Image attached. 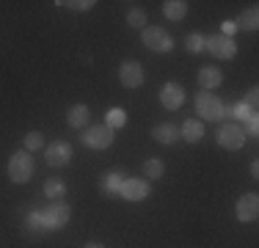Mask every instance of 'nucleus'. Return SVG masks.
<instances>
[{
  "label": "nucleus",
  "mask_w": 259,
  "mask_h": 248,
  "mask_svg": "<svg viewBox=\"0 0 259 248\" xmlns=\"http://www.w3.org/2000/svg\"><path fill=\"white\" fill-rule=\"evenodd\" d=\"M234 25H237V28H245V30H256L259 28V9H256V6H251L248 11L240 14V20Z\"/></svg>",
  "instance_id": "19"
},
{
  "label": "nucleus",
  "mask_w": 259,
  "mask_h": 248,
  "mask_svg": "<svg viewBox=\"0 0 259 248\" xmlns=\"http://www.w3.org/2000/svg\"><path fill=\"white\" fill-rule=\"evenodd\" d=\"M55 6H66V9H72V11H91L97 3H94V0H66V3H64V0H58Z\"/></svg>",
  "instance_id": "26"
},
{
  "label": "nucleus",
  "mask_w": 259,
  "mask_h": 248,
  "mask_svg": "<svg viewBox=\"0 0 259 248\" xmlns=\"http://www.w3.org/2000/svg\"><path fill=\"white\" fill-rule=\"evenodd\" d=\"M251 116H256V113H251V110H248V105H245V102H237V105H234V110H232V119L248 121Z\"/></svg>",
  "instance_id": "27"
},
{
  "label": "nucleus",
  "mask_w": 259,
  "mask_h": 248,
  "mask_svg": "<svg viewBox=\"0 0 259 248\" xmlns=\"http://www.w3.org/2000/svg\"><path fill=\"white\" fill-rule=\"evenodd\" d=\"M196 113L204 121H221V116H224V102L215 94H209V91H201V94H196Z\"/></svg>",
  "instance_id": "5"
},
{
  "label": "nucleus",
  "mask_w": 259,
  "mask_h": 248,
  "mask_svg": "<svg viewBox=\"0 0 259 248\" xmlns=\"http://www.w3.org/2000/svg\"><path fill=\"white\" fill-rule=\"evenodd\" d=\"M180 135L188 141V144H199V141L204 138V124H201L199 119H188L180 127Z\"/></svg>",
  "instance_id": "15"
},
{
  "label": "nucleus",
  "mask_w": 259,
  "mask_h": 248,
  "mask_svg": "<svg viewBox=\"0 0 259 248\" xmlns=\"http://www.w3.org/2000/svg\"><path fill=\"white\" fill-rule=\"evenodd\" d=\"M105 124H108L110 130H119V127H124L127 124V113L121 108H110L108 113H105Z\"/></svg>",
  "instance_id": "22"
},
{
  "label": "nucleus",
  "mask_w": 259,
  "mask_h": 248,
  "mask_svg": "<svg viewBox=\"0 0 259 248\" xmlns=\"http://www.w3.org/2000/svg\"><path fill=\"white\" fill-rule=\"evenodd\" d=\"M127 25L135 30H144L146 28V11L144 9H130L127 11Z\"/></svg>",
  "instance_id": "23"
},
{
  "label": "nucleus",
  "mask_w": 259,
  "mask_h": 248,
  "mask_svg": "<svg viewBox=\"0 0 259 248\" xmlns=\"http://www.w3.org/2000/svg\"><path fill=\"white\" fill-rule=\"evenodd\" d=\"M245 105H248L251 113H256V105H259V89H256V86H251V89H248V94H245Z\"/></svg>",
  "instance_id": "28"
},
{
  "label": "nucleus",
  "mask_w": 259,
  "mask_h": 248,
  "mask_svg": "<svg viewBox=\"0 0 259 248\" xmlns=\"http://www.w3.org/2000/svg\"><path fill=\"white\" fill-rule=\"evenodd\" d=\"M221 83H224V74H221V69H215V66H204V69H199V86L204 91L218 89Z\"/></svg>",
  "instance_id": "16"
},
{
  "label": "nucleus",
  "mask_w": 259,
  "mask_h": 248,
  "mask_svg": "<svg viewBox=\"0 0 259 248\" xmlns=\"http://www.w3.org/2000/svg\"><path fill=\"white\" fill-rule=\"evenodd\" d=\"M215 138H218V144L224 146V149H229V152H237V149H243L245 138H248V133L243 130V124L226 121V124H221V127H218Z\"/></svg>",
  "instance_id": "1"
},
{
  "label": "nucleus",
  "mask_w": 259,
  "mask_h": 248,
  "mask_svg": "<svg viewBox=\"0 0 259 248\" xmlns=\"http://www.w3.org/2000/svg\"><path fill=\"white\" fill-rule=\"evenodd\" d=\"M83 144L89 149L102 152V149H108L110 144H113V130H110L108 124H91V127L83 133Z\"/></svg>",
  "instance_id": "6"
},
{
  "label": "nucleus",
  "mask_w": 259,
  "mask_h": 248,
  "mask_svg": "<svg viewBox=\"0 0 259 248\" xmlns=\"http://www.w3.org/2000/svg\"><path fill=\"white\" fill-rule=\"evenodd\" d=\"M204 53H212L221 61H229L237 53V45H234V39H229L224 33H209L204 36Z\"/></svg>",
  "instance_id": "4"
},
{
  "label": "nucleus",
  "mask_w": 259,
  "mask_h": 248,
  "mask_svg": "<svg viewBox=\"0 0 259 248\" xmlns=\"http://www.w3.org/2000/svg\"><path fill=\"white\" fill-rule=\"evenodd\" d=\"M89 116H91L89 105L77 102V105H72V108L66 110V124L75 127V130H83V127H89Z\"/></svg>",
  "instance_id": "13"
},
{
  "label": "nucleus",
  "mask_w": 259,
  "mask_h": 248,
  "mask_svg": "<svg viewBox=\"0 0 259 248\" xmlns=\"http://www.w3.org/2000/svg\"><path fill=\"white\" fill-rule=\"evenodd\" d=\"M234 215L240 223H254L259 218V196L256 193H243L234 204Z\"/></svg>",
  "instance_id": "8"
},
{
  "label": "nucleus",
  "mask_w": 259,
  "mask_h": 248,
  "mask_svg": "<svg viewBox=\"0 0 259 248\" xmlns=\"http://www.w3.org/2000/svg\"><path fill=\"white\" fill-rule=\"evenodd\" d=\"M144 174H146V179H160L165 174V163L160 157H149L144 163Z\"/></svg>",
  "instance_id": "21"
},
{
  "label": "nucleus",
  "mask_w": 259,
  "mask_h": 248,
  "mask_svg": "<svg viewBox=\"0 0 259 248\" xmlns=\"http://www.w3.org/2000/svg\"><path fill=\"white\" fill-rule=\"evenodd\" d=\"M163 14L168 17V20L180 22V20H185V14H188V3H185V0H165Z\"/></svg>",
  "instance_id": "17"
},
{
  "label": "nucleus",
  "mask_w": 259,
  "mask_h": 248,
  "mask_svg": "<svg viewBox=\"0 0 259 248\" xmlns=\"http://www.w3.org/2000/svg\"><path fill=\"white\" fill-rule=\"evenodd\" d=\"M185 47H188V53H193V55L204 53V36H201V33H190L188 39H185Z\"/></svg>",
  "instance_id": "25"
},
{
  "label": "nucleus",
  "mask_w": 259,
  "mask_h": 248,
  "mask_svg": "<svg viewBox=\"0 0 259 248\" xmlns=\"http://www.w3.org/2000/svg\"><path fill=\"white\" fill-rule=\"evenodd\" d=\"M256 130H259V119H256V116H251V119H248V130H245V133L256 135Z\"/></svg>",
  "instance_id": "31"
},
{
  "label": "nucleus",
  "mask_w": 259,
  "mask_h": 248,
  "mask_svg": "<svg viewBox=\"0 0 259 248\" xmlns=\"http://www.w3.org/2000/svg\"><path fill=\"white\" fill-rule=\"evenodd\" d=\"M83 248H105V245H102V243H85Z\"/></svg>",
  "instance_id": "33"
},
{
  "label": "nucleus",
  "mask_w": 259,
  "mask_h": 248,
  "mask_svg": "<svg viewBox=\"0 0 259 248\" xmlns=\"http://www.w3.org/2000/svg\"><path fill=\"white\" fill-rule=\"evenodd\" d=\"M119 83L124 86V89H138V86H144V66H141L138 61H124V64L119 66Z\"/></svg>",
  "instance_id": "9"
},
{
  "label": "nucleus",
  "mask_w": 259,
  "mask_h": 248,
  "mask_svg": "<svg viewBox=\"0 0 259 248\" xmlns=\"http://www.w3.org/2000/svg\"><path fill=\"white\" fill-rule=\"evenodd\" d=\"M45 146V135L39 133V130H30L25 135V152H36V149Z\"/></svg>",
  "instance_id": "24"
},
{
  "label": "nucleus",
  "mask_w": 259,
  "mask_h": 248,
  "mask_svg": "<svg viewBox=\"0 0 259 248\" xmlns=\"http://www.w3.org/2000/svg\"><path fill=\"white\" fill-rule=\"evenodd\" d=\"M127 177H121L119 171H110V174H102V190L110 196H116L121 190V182H124Z\"/></svg>",
  "instance_id": "18"
},
{
  "label": "nucleus",
  "mask_w": 259,
  "mask_h": 248,
  "mask_svg": "<svg viewBox=\"0 0 259 248\" xmlns=\"http://www.w3.org/2000/svg\"><path fill=\"white\" fill-rule=\"evenodd\" d=\"M45 160L50 169H61V166H66L72 160V146L66 141H53L45 152Z\"/></svg>",
  "instance_id": "10"
},
{
  "label": "nucleus",
  "mask_w": 259,
  "mask_h": 248,
  "mask_svg": "<svg viewBox=\"0 0 259 248\" xmlns=\"http://www.w3.org/2000/svg\"><path fill=\"white\" fill-rule=\"evenodd\" d=\"M152 138H155L157 144H163V146H171L177 138H180V130H177V124L163 121V124H155V130H152Z\"/></svg>",
  "instance_id": "14"
},
{
  "label": "nucleus",
  "mask_w": 259,
  "mask_h": 248,
  "mask_svg": "<svg viewBox=\"0 0 259 248\" xmlns=\"http://www.w3.org/2000/svg\"><path fill=\"white\" fill-rule=\"evenodd\" d=\"M33 177V157L30 152H14L9 160V179L17 185H25Z\"/></svg>",
  "instance_id": "2"
},
{
  "label": "nucleus",
  "mask_w": 259,
  "mask_h": 248,
  "mask_svg": "<svg viewBox=\"0 0 259 248\" xmlns=\"http://www.w3.org/2000/svg\"><path fill=\"white\" fill-rule=\"evenodd\" d=\"M221 28H224L221 33H224V36H229V39H232V36H234V30H237V25H234L232 20H226L224 25H221Z\"/></svg>",
  "instance_id": "30"
},
{
  "label": "nucleus",
  "mask_w": 259,
  "mask_h": 248,
  "mask_svg": "<svg viewBox=\"0 0 259 248\" xmlns=\"http://www.w3.org/2000/svg\"><path fill=\"white\" fill-rule=\"evenodd\" d=\"M28 226L33 229V232H36V229H41V213H30L28 215Z\"/></svg>",
  "instance_id": "29"
},
{
  "label": "nucleus",
  "mask_w": 259,
  "mask_h": 248,
  "mask_svg": "<svg viewBox=\"0 0 259 248\" xmlns=\"http://www.w3.org/2000/svg\"><path fill=\"white\" fill-rule=\"evenodd\" d=\"M141 42H144L152 53H171V50H174V39H171V33L165 28H157V25H155V28L146 25V28L141 30Z\"/></svg>",
  "instance_id": "3"
},
{
  "label": "nucleus",
  "mask_w": 259,
  "mask_h": 248,
  "mask_svg": "<svg viewBox=\"0 0 259 248\" xmlns=\"http://www.w3.org/2000/svg\"><path fill=\"white\" fill-rule=\"evenodd\" d=\"M64 193H66V185L61 182V179H45V196L47 198H53V201H61L64 198Z\"/></svg>",
  "instance_id": "20"
},
{
  "label": "nucleus",
  "mask_w": 259,
  "mask_h": 248,
  "mask_svg": "<svg viewBox=\"0 0 259 248\" xmlns=\"http://www.w3.org/2000/svg\"><path fill=\"white\" fill-rule=\"evenodd\" d=\"M160 102H163V108L177 110L185 102V89L180 83H165L163 89H160Z\"/></svg>",
  "instance_id": "12"
},
{
  "label": "nucleus",
  "mask_w": 259,
  "mask_h": 248,
  "mask_svg": "<svg viewBox=\"0 0 259 248\" xmlns=\"http://www.w3.org/2000/svg\"><path fill=\"white\" fill-rule=\"evenodd\" d=\"M251 177H254V179L259 177V166L256 163H251Z\"/></svg>",
  "instance_id": "32"
},
{
  "label": "nucleus",
  "mask_w": 259,
  "mask_h": 248,
  "mask_svg": "<svg viewBox=\"0 0 259 248\" xmlns=\"http://www.w3.org/2000/svg\"><path fill=\"white\" fill-rule=\"evenodd\" d=\"M69 218H72L69 204L55 201V204H50V207L45 210V215H41V229H50V232H55V229L66 226V223H69Z\"/></svg>",
  "instance_id": "7"
},
{
  "label": "nucleus",
  "mask_w": 259,
  "mask_h": 248,
  "mask_svg": "<svg viewBox=\"0 0 259 248\" xmlns=\"http://www.w3.org/2000/svg\"><path fill=\"white\" fill-rule=\"evenodd\" d=\"M119 196H124L127 201H144V198L149 196V182H146V179H138V177H130L121 182Z\"/></svg>",
  "instance_id": "11"
}]
</instances>
